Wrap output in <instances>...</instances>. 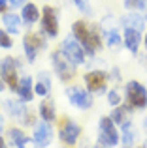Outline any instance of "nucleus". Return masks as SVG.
<instances>
[{"label":"nucleus","mask_w":147,"mask_h":148,"mask_svg":"<svg viewBox=\"0 0 147 148\" xmlns=\"http://www.w3.org/2000/svg\"><path fill=\"white\" fill-rule=\"evenodd\" d=\"M98 25L102 30L104 45L110 51H119L123 47V26L119 23V17H115L113 13H106L102 15Z\"/></svg>","instance_id":"nucleus-1"},{"label":"nucleus","mask_w":147,"mask_h":148,"mask_svg":"<svg viewBox=\"0 0 147 148\" xmlns=\"http://www.w3.org/2000/svg\"><path fill=\"white\" fill-rule=\"evenodd\" d=\"M21 47H23V56H25L26 64H34L38 60L42 51L47 47V38L40 32V30H26L21 38Z\"/></svg>","instance_id":"nucleus-2"},{"label":"nucleus","mask_w":147,"mask_h":148,"mask_svg":"<svg viewBox=\"0 0 147 148\" xmlns=\"http://www.w3.org/2000/svg\"><path fill=\"white\" fill-rule=\"evenodd\" d=\"M123 103L128 105L132 111H144L147 109V86L138 79H130L125 84V96Z\"/></svg>","instance_id":"nucleus-3"},{"label":"nucleus","mask_w":147,"mask_h":148,"mask_svg":"<svg viewBox=\"0 0 147 148\" xmlns=\"http://www.w3.org/2000/svg\"><path fill=\"white\" fill-rule=\"evenodd\" d=\"M40 32L47 40H57L60 34V19H59V8L53 4H44L42 6V17H40Z\"/></svg>","instance_id":"nucleus-4"},{"label":"nucleus","mask_w":147,"mask_h":148,"mask_svg":"<svg viewBox=\"0 0 147 148\" xmlns=\"http://www.w3.org/2000/svg\"><path fill=\"white\" fill-rule=\"evenodd\" d=\"M49 60H51V68H53V71H55V75L59 77L64 84H70L72 81L77 77V66L72 64V62L62 54L60 49L51 51Z\"/></svg>","instance_id":"nucleus-5"},{"label":"nucleus","mask_w":147,"mask_h":148,"mask_svg":"<svg viewBox=\"0 0 147 148\" xmlns=\"http://www.w3.org/2000/svg\"><path fill=\"white\" fill-rule=\"evenodd\" d=\"M57 126H59L60 143H62L64 146H68V148L77 146V143H79V139H81V126L79 124H77L74 118H70V116L60 114L59 118H57Z\"/></svg>","instance_id":"nucleus-6"},{"label":"nucleus","mask_w":147,"mask_h":148,"mask_svg":"<svg viewBox=\"0 0 147 148\" xmlns=\"http://www.w3.org/2000/svg\"><path fill=\"white\" fill-rule=\"evenodd\" d=\"M81 79H83V86L92 96H102L110 90V75L104 69H98V68L89 69L81 75Z\"/></svg>","instance_id":"nucleus-7"},{"label":"nucleus","mask_w":147,"mask_h":148,"mask_svg":"<svg viewBox=\"0 0 147 148\" xmlns=\"http://www.w3.org/2000/svg\"><path fill=\"white\" fill-rule=\"evenodd\" d=\"M66 99L72 107H76L77 111H89L94 105V96L83 86V84H66Z\"/></svg>","instance_id":"nucleus-8"},{"label":"nucleus","mask_w":147,"mask_h":148,"mask_svg":"<svg viewBox=\"0 0 147 148\" xmlns=\"http://www.w3.org/2000/svg\"><path fill=\"white\" fill-rule=\"evenodd\" d=\"M21 60L15 56H4L0 60V75H2V81L6 84V88L10 92L15 94V88H17L19 77H21Z\"/></svg>","instance_id":"nucleus-9"},{"label":"nucleus","mask_w":147,"mask_h":148,"mask_svg":"<svg viewBox=\"0 0 147 148\" xmlns=\"http://www.w3.org/2000/svg\"><path fill=\"white\" fill-rule=\"evenodd\" d=\"M98 143L104 145L106 148H115L121 143L119 126L110 116H100V120H98Z\"/></svg>","instance_id":"nucleus-10"},{"label":"nucleus","mask_w":147,"mask_h":148,"mask_svg":"<svg viewBox=\"0 0 147 148\" xmlns=\"http://www.w3.org/2000/svg\"><path fill=\"white\" fill-rule=\"evenodd\" d=\"M60 51H62V54L68 58V60L72 62V64H76L77 68L79 66H85L87 64V53H85L83 45L79 43V41L74 38V34H66V36L60 40Z\"/></svg>","instance_id":"nucleus-11"},{"label":"nucleus","mask_w":147,"mask_h":148,"mask_svg":"<svg viewBox=\"0 0 147 148\" xmlns=\"http://www.w3.org/2000/svg\"><path fill=\"white\" fill-rule=\"evenodd\" d=\"M55 139V130H53V124L44 122V120H38L32 127V141L36 143L40 148H47Z\"/></svg>","instance_id":"nucleus-12"},{"label":"nucleus","mask_w":147,"mask_h":148,"mask_svg":"<svg viewBox=\"0 0 147 148\" xmlns=\"http://www.w3.org/2000/svg\"><path fill=\"white\" fill-rule=\"evenodd\" d=\"M19 15H21V21H23V25H25V28L26 30H32L34 26L40 23L42 8L38 6L36 2L28 0V2H25V6L19 10Z\"/></svg>","instance_id":"nucleus-13"},{"label":"nucleus","mask_w":147,"mask_h":148,"mask_svg":"<svg viewBox=\"0 0 147 148\" xmlns=\"http://www.w3.org/2000/svg\"><path fill=\"white\" fill-rule=\"evenodd\" d=\"M0 21H2V28L6 30L8 34H11L13 38L19 36V34L25 30V25H23V21H21L19 11H13V10L4 11V13L0 15Z\"/></svg>","instance_id":"nucleus-14"},{"label":"nucleus","mask_w":147,"mask_h":148,"mask_svg":"<svg viewBox=\"0 0 147 148\" xmlns=\"http://www.w3.org/2000/svg\"><path fill=\"white\" fill-rule=\"evenodd\" d=\"M15 96L19 99H23L25 103H32L36 94H34V77L32 75H26V73H21L19 77V83L17 88H15Z\"/></svg>","instance_id":"nucleus-15"},{"label":"nucleus","mask_w":147,"mask_h":148,"mask_svg":"<svg viewBox=\"0 0 147 148\" xmlns=\"http://www.w3.org/2000/svg\"><path fill=\"white\" fill-rule=\"evenodd\" d=\"M119 23H121L123 28H132L141 34L147 30V21L144 19V15L140 11H126V13H123L119 17Z\"/></svg>","instance_id":"nucleus-16"},{"label":"nucleus","mask_w":147,"mask_h":148,"mask_svg":"<svg viewBox=\"0 0 147 148\" xmlns=\"http://www.w3.org/2000/svg\"><path fill=\"white\" fill-rule=\"evenodd\" d=\"M53 90V77L49 71H38L36 79H34V94L38 98H49Z\"/></svg>","instance_id":"nucleus-17"},{"label":"nucleus","mask_w":147,"mask_h":148,"mask_svg":"<svg viewBox=\"0 0 147 148\" xmlns=\"http://www.w3.org/2000/svg\"><path fill=\"white\" fill-rule=\"evenodd\" d=\"M141 40H144V34L138 32L132 28H123V47L128 51L130 54L136 56L141 49Z\"/></svg>","instance_id":"nucleus-18"},{"label":"nucleus","mask_w":147,"mask_h":148,"mask_svg":"<svg viewBox=\"0 0 147 148\" xmlns=\"http://www.w3.org/2000/svg\"><path fill=\"white\" fill-rule=\"evenodd\" d=\"M40 120L44 122H49V124H55L57 118H59V112H57V107H55V101L51 98H42V101L38 103V109H36Z\"/></svg>","instance_id":"nucleus-19"},{"label":"nucleus","mask_w":147,"mask_h":148,"mask_svg":"<svg viewBox=\"0 0 147 148\" xmlns=\"http://www.w3.org/2000/svg\"><path fill=\"white\" fill-rule=\"evenodd\" d=\"M26 105L28 103H25L23 99H19V98H10V99H6L4 101V111H6V114L8 116H11L13 120H21L23 118V114L26 112Z\"/></svg>","instance_id":"nucleus-20"},{"label":"nucleus","mask_w":147,"mask_h":148,"mask_svg":"<svg viewBox=\"0 0 147 148\" xmlns=\"http://www.w3.org/2000/svg\"><path fill=\"white\" fill-rule=\"evenodd\" d=\"M119 133H121V145L123 148H132L134 143H136V137H138V130L134 126L132 120L125 122L121 127H119Z\"/></svg>","instance_id":"nucleus-21"},{"label":"nucleus","mask_w":147,"mask_h":148,"mask_svg":"<svg viewBox=\"0 0 147 148\" xmlns=\"http://www.w3.org/2000/svg\"><path fill=\"white\" fill-rule=\"evenodd\" d=\"M26 137H28V135L25 133V130H23L21 126L6 127V143H8V145H11L13 148H17L21 143H25Z\"/></svg>","instance_id":"nucleus-22"},{"label":"nucleus","mask_w":147,"mask_h":148,"mask_svg":"<svg viewBox=\"0 0 147 148\" xmlns=\"http://www.w3.org/2000/svg\"><path fill=\"white\" fill-rule=\"evenodd\" d=\"M132 109L128 107V105H125V103H121V105H117V107H113V111L110 112V118L113 120L115 124H117L119 127L123 126L125 122H128L130 120V116H132Z\"/></svg>","instance_id":"nucleus-23"},{"label":"nucleus","mask_w":147,"mask_h":148,"mask_svg":"<svg viewBox=\"0 0 147 148\" xmlns=\"http://www.w3.org/2000/svg\"><path fill=\"white\" fill-rule=\"evenodd\" d=\"M77 11H79L81 17L91 19L94 17V8H92V0H68Z\"/></svg>","instance_id":"nucleus-24"},{"label":"nucleus","mask_w":147,"mask_h":148,"mask_svg":"<svg viewBox=\"0 0 147 148\" xmlns=\"http://www.w3.org/2000/svg\"><path fill=\"white\" fill-rule=\"evenodd\" d=\"M38 112L36 111H32V109H26V112L23 114V118L19 120L21 122V127H34V124L38 122Z\"/></svg>","instance_id":"nucleus-25"},{"label":"nucleus","mask_w":147,"mask_h":148,"mask_svg":"<svg viewBox=\"0 0 147 148\" xmlns=\"http://www.w3.org/2000/svg\"><path fill=\"white\" fill-rule=\"evenodd\" d=\"M106 101H107V105H111V107L121 105L123 103V94L119 92V88H110V90L106 92Z\"/></svg>","instance_id":"nucleus-26"},{"label":"nucleus","mask_w":147,"mask_h":148,"mask_svg":"<svg viewBox=\"0 0 147 148\" xmlns=\"http://www.w3.org/2000/svg\"><path fill=\"white\" fill-rule=\"evenodd\" d=\"M147 0H123V8L126 11H141Z\"/></svg>","instance_id":"nucleus-27"},{"label":"nucleus","mask_w":147,"mask_h":148,"mask_svg":"<svg viewBox=\"0 0 147 148\" xmlns=\"http://www.w3.org/2000/svg\"><path fill=\"white\" fill-rule=\"evenodd\" d=\"M11 47H13V36L8 34L4 28H0V49L10 51Z\"/></svg>","instance_id":"nucleus-28"},{"label":"nucleus","mask_w":147,"mask_h":148,"mask_svg":"<svg viewBox=\"0 0 147 148\" xmlns=\"http://www.w3.org/2000/svg\"><path fill=\"white\" fill-rule=\"evenodd\" d=\"M107 75H110V81H113V83H121V81H123L121 69H119V68H111L110 71H107Z\"/></svg>","instance_id":"nucleus-29"},{"label":"nucleus","mask_w":147,"mask_h":148,"mask_svg":"<svg viewBox=\"0 0 147 148\" xmlns=\"http://www.w3.org/2000/svg\"><path fill=\"white\" fill-rule=\"evenodd\" d=\"M25 2H28V0H8V8L13 10V11H19L25 6Z\"/></svg>","instance_id":"nucleus-30"},{"label":"nucleus","mask_w":147,"mask_h":148,"mask_svg":"<svg viewBox=\"0 0 147 148\" xmlns=\"http://www.w3.org/2000/svg\"><path fill=\"white\" fill-rule=\"evenodd\" d=\"M17 148H40V146H38L36 143L32 141V137H26V141H25V143H21V145H19Z\"/></svg>","instance_id":"nucleus-31"},{"label":"nucleus","mask_w":147,"mask_h":148,"mask_svg":"<svg viewBox=\"0 0 147 148\" xmlns=\"http://www.w3.org/2000/svg\"><path fill=\"white\" fill-rule=\"evenodd\" d=\"M4 133H6V116L0 112V137H2Z\"/></svg>","instance_id":"nucleus-32"},{"label":"nucleus","mask_w":147,"mask_h":148,"mask_svg":"<svg viewBox=\"0 0 147 148\" xmlns=\"http://www.w3.org/2000/svg\"><path fill=\"white\" fill-rule=\"evenodd\" d=\"M8 10H10V8H8V0H0V15Z\"/></svg>","instance_id":"nucleus-33"},{"label":"nucleus","mask_w":147,"mask_h":148,"mask_svg":"<svg viewBox=\"0 0 147 148\" xmlns=\"http://www.w3.org/2000/svg\"><path fill=\"white\" fill-rule=\"evenodd\" d=\"M141 47H144V51L147 53V30L144 32V40H141Z\"/></svg>","instance_id":"nucleus-34"},{"label":"nucleus","mask_w":147,"mask_h":148,"mask_svg":"<svg viewBox=\"0 0 147 148\" xmlns=\"http://www.w3.org/2000/svg\"><path fill=\"white\" fill-rule=\"evenodd\" d=\"M0 148H8V143H6V139H4V135L0 137Z\"/></svg>","instance_id":"nucleus-35"},{"label":"nucleus","mask_w":147,"mask_h":148,"mask_svg":"<svg viewBox=\"0 0 147 148\" xmlns=\"http://www.w3.org/2000/svg\"><path fill=\"white\" fill-rule=\"evenodd\" d=\"M6 90V84H4V81H2V75H0V92H4Z\"/></svg>","instance_id":"nucleus-36"},{"label":"nucleus","mask_w":147,"mask_h":148,"mask_svg":"<svg viewBox=\"0 0 147 148\" xmlns=\"http://www.w3.org/2000/svg\"><path fill=\"white\" fill-rule=\"evenodd\" d=\"M144 130L147 131V118H144Z\"/></svg>","instance_id":"nucleus-37"},{"label":"nucleus","mask_w":147,"mask_h":148,"mask_svg":"<svg viewBox=\"0 0 147 148\" xmlns=\"http://www.w3.org/2000/svg\"><path fill=\"white\" fill-rule=\"evenodd\" d=\"M60 148H68V146H60Z\"/></svg>","instance_id":"nucleus-38"},{"label":"nucleus","mask_w":147,"mask_h":148,"mask_svg":"<svg viewBox=\"0 0 147 148\" xmlns=\"http://www.w3.org/2000/svg\"><path fill=\"white\" fill-rule=\"evenodd\" d=\"M140 148H147V146H140Z\"/></svg>","instance_id":"nucleus-39"},{"label":"nucleus","mask_w":147,"mask_h":148,"mask_svg":"<svg viewBox=\"0 0 147 148\" xmlns=\"http://www.w3.org/2000/svg\"><path fill=\"white\" fill-rule=\"evenodd\" d=\"M144 146H147V141H145V145H144Z\"/></svg>","instance_id":"nucleus-40"},{"label":"nucleus","mask_w":147,"mask_h":148,"mask_svg":"<svg viewBox=\"0 0 147 148\" xmlns=\"http://www.w3.org/2000/svg\"><path fill=\"white\" fill-rule=\"evenodd\" d=\"M44 2H49V0H44Z\"/></svg>","instance_id":"nucleus-41"},{"label":"nucleus","mask_w":147,"mask_h":148,"mask_svg":"<svg viewBox=\"0 0 147 148\" xmlns=\"http://www.w3.org/2000/svg\"><path fill=\"white\" fill-rule=\"evenodd\" d=\"M145 86H147V84H145Z\"/></svg>","instance_id":"nucleus-42"}]
</instances>
